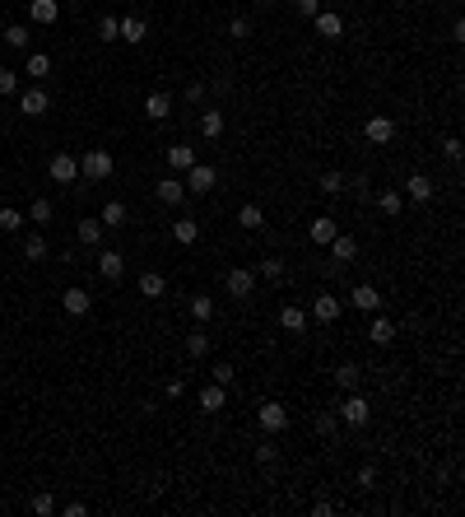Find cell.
Returning a JSON list of instances; mask_svg holds the SVG:
<instances>
[{"instance_id":"cell-29","label":"cell","mask_w":465,"mask_h":517,"mask_svg":"<svg viewBox=\"0 0 465 517\" xmlns=\"http://www.w3.org/2000/svg\"><path fill=\"white\" fill-rule=\"evenodd\" d=\"M186 354H191V359H205V354H210V336H205L201 327L186 336Z\"/></svg>"},{"instance_id":"cell-12","label":"cell","mask_w":465,"mask_h":517,"mask_svg":"<svg viewBox=\"0 0 465 517\" xmlns=\"http://www.w3.org/2000/svg\"><path fill=\"white\" fill-rule=\"evenodd\" d=\"M326 247H330V256H335V266H349V261L358 256V243H354V238H344V233H335Z\"/></svg>"},{"instance_id":"cell-1","label":"cell","mask_w":465,"mask_h":517,"mask_svg":"<svg viewBox=\"0 0 465 517\" xmlns=\"http://www.w3.org/2000/svg\"><path fill=\"white\" fill-rule=\"evenodd\" d=\"M112 154L108 149H84V158H79V172L89 177V182H103V177H112Z\"/></svg>"},{"instance_id":"cell-31","label":"cell","mask_w":465,"mask_h":517,"mask_svg":"<svg viewBox=\"0 0 465 517\" xmlns=\"http://www.w3.org/2000/svg\"><path fill=\"white\" fill-rule=\"evenodd\" d=\"M121 224H126V205L108 201V205H103V229H121Z\"/></svg>"},{"instance_id":"cell-23","label":"cell","mask_w":465,"mask_h":517,"mask_svg":"<svg viewBox=\"0 0 465 517\" xmlns=\"http://www.w3.org/2000/svg\"><path fill=\"white\" fill-rule=\"evenodd\" d=\"M163 289H168V280H163L158 270H144V275H140V294L144 298H163Z\"/></svg>"},{"instance_id":"cell-27","label":"cell","mask_w":465,"mask_h":517,"mask_svg":"<svg viewBox=\"0 0 465 517\" xmlns=\"http://www.w3.org/2000/svg\"><path fill=\"white\" fill-rule=\"evenodd\" d=\"M172 238H177L182 247H191V243L201 238V224H196V220H177V224H172Z\"/></svg>"},{"instance_id":"cell-50","label":"cell","mask_w":465,"mask_h":517,"mask_svg":"<svg viewBox=\"0 0 465 517\" xmlns=\"http://www.w3.org/2000/svg\"><path fill=\"white\" fill-rule=\"evenodd\" d=\"M256 461H261V466H270V461H275V448H270V443H261V448H256Z\"/></svg>"},{"instance_id":"cell-26","label":"cell","mask_w":465,"mask_h":517,"mask_svg":"<svg viewBox=\"0 0 465 517\" xmlns=\"http://www.w3.org/2000/svg\"><path fill=\"white\" fill-rule=\"evenodd\" d=\"M144 19H135V15H126L121 19V33H117V38H121V42H144Z\"/></svg>"},{"instance_id":"cell-46","label":"cell","mask_w":465,"mask_h":517,"mask_svg":"<svg viewBox=\"0 0 465 517\" xmlns=\"http://www.w3.org/2000/svg\"><path fill=\"white\" fill-rule=\"evenodd\" d=\"M442 154L456 163V158H461V140H456V136H447V140H442Z\"/></svg>"},{"instance_id":"cell-13","label":"cell","mask_w":465,"mask_h":517,"mask_svg":"<svg viewBox=\"0 0 465 517\" xmlns=\"http://www.w3.org/2000/svg\"><path fill=\"white\" fill-rule=\"evenodd\" d=\"M335 233H340V224L330 220V215H321V220H312V224H307V238L316 243V247H326V243H330Z\"/></svg>"},{"instance_id":"cell-34","label":"cell","mask_w":465,"mask_h":517,"mask_svg":"<svg viewBox=\"0 0 465 517\" xmlns=\"http://www.w3.org/2000/svg\"><path fill=\"white\" fill-rule=\"evenodd\" d=\"M237 224H242V229H261V224H265L261 205H242V210H237Z\"/></svg>"},{"instance_id":"cell-9","label":"cell","mask_w":465,"mask_h":517,"mask_svg":"<svg viewBox=\"0 0 465 517\" xmlns=\"http://www.w3.org/2000/svg\"><path fill=\"white\" fill-rule=\"evenodd\" d=\"M349 303H354L358 313H377V308H382V294H377L372 284H354V289H349Z\"/></svg>"},{"instance_id":"cell-36","label":"cell","mask_w":465,"mask_h":517,"mask_svg":"<svg viewBox=\"0 0 465 517\" xmlns=\"http://www.w3.org/2000/svg\"><path fill=\"white\" fill-rule=\"evenodd\" d=\"M335 429H340V415H335V410H321V415H316V434H321V438H330Z\"/></svg>"},{"instance_id":"cell-43","label":"cell","mask_w":465,"mask_h":517,"mask_svg":"<svg viewBox=\"0 0 465 517\" xmlns=\"http://www.w3.org/2000/svg\"><path fill=\"white\" fill-rule=\"evenodd\" d=\"M10 94H19V75L15 70H0V98H10Z\"/></svg>"},{"instance_id":"cell-8","label":"cell","mask_w":465,"mask_h":517,"mask_svg":"<svg viewBox=\"0 0 465 517\" xmlns=\"http://www.w3.org/2000/svg\"><path fill=\"white\" fill-rule=\"evenodd\" d=\"M214 177H219V172L210 168V163H191V168H186V191H210V187H214Z\"/></svg>"},{"instance_id":"cell-6","label":"cell","mask_w":465,"mask_h":517,"mask_svg":"<svg viewBox=\"0 0 465 517\" xmlns=\"http://www.w3.org/2000/svg\"><path fill=\"white\" fill-rule=\"evenodd\" d=\"M340 420L354 424V429H363V424H368V401H363L358 392H349V396H344V406H340Z\"/></svg>"},{"instance_id":"cell-20","label":"cell","mask_w":465,"mask_h":517,"mask_svg":"<svg viewBox=\"0 0 465 517\" xmlns=\"http://www.w3.org/2000/svg\"><path fill=\"white\" fill-rule=\"evenodd\" d=\"M163 158H168V168H172V172H186L191 163H196V149H191V145H172Z\"/></svg>"},{"instance_id":"cell-18","label":"cell","mask_w":465,"mask_h":517,"mask_svg":"<svg viewBox=\"0 0 465 517\" xmlns=\"http://www.w3.org/2000/svg\"><path fill=\"white\" fill-rule=\"evenodd\" d=\"M56 15H61L56 0H28V19H33V24H56Z\"/></svg>"},{"instance_id":"cell-37","label":"cell","mask_w":465,"mask_h":517,"mask_svg":"<svg viewBox=\"0 0 465 517\" xmlns=\"http://www.w3.org/2000/svg\"><path fill=\"white\" fill-rule=\"evenodd\" d=\"M117 33H121V19H112V15L98 19V38H103V42H117Z\"/></svg>"},{"instance_id":"cell-39","label":"cell","mask_w":465,"mask_h":517,"mask_svg":"<svg viewBox=\"0 0 465 517\" xmlns=\"http://www.w3.org/2000/svg\"><path fill=\"white\" fill-rule=\"evenodd\" d=\"M321 191H326V196H340V191H344V172H335V168L321 172Z\"/></svg>"},{"instance_id":"cell-7","label":"cell","mask_w":465,"mask_h":517,"mask_svg":"<svg viewBox=\"0 0 465 517\" xmlns=\"http://www.w3.org/2000/svg\"><path fill=\"white\" fill-rule=\"evenodd\" d=\"M340 313H344L340 298H330V294H316V298H312V317H316V322H340Z\"/></svg>"},{"instance_id":"cell-15","label":"cell","mask_w":465,"mask_h":517,"mask_svg":"<svg viewBox=\"0 0 465 517\" xmlns=\"http://www.w3.org/2000/svg\"><path fill=\"white\" fill-rule=\"evenodd\" d=\"M312 24H316V33H321V38H344V19L330 15V10H316V15H312Z\"/></svg>"},{"instance_id":"cell-14","label":"cell","mask_w":465,"mask_h":517,"mask_svg":"<svg viewBox=\"0 0 465 517\" xmlns=\"http://www.w3.org/2000/svg\"><path fill=\"white\" fill-rule=\"evenodd\" d=\"M46 108H51V98H46L42 89H24V94H19V112H28V117H42Z\"/></svg>"},{"instance_id":"cell-16","label":"cell","mask_w":465,"mask_h":517,"mask_svg":"<svg viewBox=\"0 0 465 517\" xmlns=\"http://www.w3.org/2000/svg\"><path fill=\"white\" fill-rule=\"evenodd\" d=\"M279 327L294 331V336H303V331H307V313H303V308H294V303H284V308H279Z\"/></svg>"},{"instance_id":"cell-17","label":"cell","mask_w":465,"mask_h":517,"mask_svg":"<svg viewBox=\"0 0 465 517\" xmlns=\"http://www.w3.org/2000/svg\"><path fill=\"white\" fill-rule=\"evenodd\" d=\"M144 117L168 122V117H172V94H149V98H144Z\"/></svg>"},{"instance_id":"cell-5","label":"cell","mask_w":465,"mask_h":517,"mask_svg":"<svg viewBox=\"0 0 465 517\" xmlns=\"http://www.w3.org/2000/svg\"><path fill=\"white\" fill-rule=\"evenodd\" d=\"M223 284H228L232 298H251V289H256V270H251V266H237V270H228V280H223Z\"/></svg>"},{"instance_id":"cell-21","label":"cell","mask_w":465,"mask_h":517,"mask_svg":"<svg viewBox=\"0 0 465 517\" xmlns=\"http://www.w3.org/2000/svg\"><path fill=\"white\" fill-rule=\"evenodd\" d=\"M98 270H103L108 280H121V275H126V256H121V252H103V256H98Z\"/></svg>"},{"instance_id":"cell-32","label":"cell","mask_w":465,"mask_h":517,"mask_svg":"<svg viewBox=\"0 0 465 517\" xmlns=\"http://www.w3.org/2000/svg\"><path fill=\"white\" fill-rule=\"evenodd\" d=\"M191 317H196V322H210V317H214V298L196 294V298H191Z\"/></svg>"},{"instance_id":"cell-3","label":"cell","mask_w":465,"mask_h":517,"mask_svg":"<svg viewBox=\"0 0 465 517\" xmlns=\"http://www.w3.org/2000/svg\"><path fill=\"white\" fill-rule=\"evenodd\" d=\"M256 420H261L265 434H279V429H289V410L279 406V401H265V406L256 410Z\"/></svg>"},{"instance_id":"cell-49","label":"cell","mask_w":465,"mask_h":517,"mask_svg":"<svg viewBox=\"0 0 465 517\" xmlns=\"http://www.w3.org/2000/svg\"><path fill=\"white\" fill-rule=\"evenodd\" d=\"M228 33H232V38H247V33H251V24H247V19H232V24H228Z\"/></svg>"},{"instance_id":"cell-11","label":"cell","mask_w":465,"mask_h":517,"mask_svg":"<svg viewBox=\"0 0 465 517\" xmlns=\"http://www.w3.org/2000/svg\"><path fill=\"white\" fill-rule=\"evenodd\" d=\"M433 177H428V172H409V182H405V196H409V201H433Z\"/></svg>"},{"instance_id":"cell-10","label":"cell","mask_w":465,"mask_h":517,"mask_svg":"<svg viewBox=\"0 0 465 517\" xmlns=\"http://www.w3.org/2000/svg\"><path fill=\"white\" fill-rule=\"evenodd\" d=\"M363 136H368L372 145H391L396 140V122H391V117H372V122L363 126Z\"/></svg>"},{"instance_id":"cell-33","label":"cell","mask_w":465,"mask_h":517,"mask_svg":"<svg viewBox=\"0 0 465 517\" xmlns=\"http://www.w3.org/2000/svg\"><path fill=\"white\" fill-rule=\"evenodd\" d=\"M42 256H46V238L28 233V238H24V261H42Z\"/></svg>"},{"instance_id":"cell-41","label":"cell","mask_w":465,"mask_h":517,"mask_svg":"<svg viewBox=\"0 0 465 517\" xmlns=\"http://www.w3.org/2000/svg\"><path fill=\"white\" fill-rule=\"evenodd\" d=\"M28 220H33V224H46V220H51V201H46V196H37V201L28 205Z\"/></svg>"},{"instance_id":"cell-22","label":"cell","mask_w":465,"mask_h":517,"mask_svg":"<svg viewBox=\"0 0 465 517\" xmlns=\"http://www.w3.org/2000/svg\"><path fill=\"white\" fill-rule=\"evenodd\" d=\"M223 401H228V392H223L219 382H210V387H201V410H210V415H214V410H223Z\"/></svg>"},{"instance_id":"cell-25","label":"cell","mask_w":465,"mask_h":517,"mask_svg":"<svg viewBox=\"0 0 465 517\" xmlns=\"http://www.w3.org/2000/svg\"><path fill=\"white\" fill-rule=\"evenodd\" d=\"M335 382H340L344 392H358V382H363V368H358V363H340V368H335Z\"/></svg>"},{"instance_id":"cell-45","label":"cell","mask_w":465,"mask_h":517,"mask_svg":"<svg viewBox=\"0 0 465 517\" xmlns=\"http://www.w3.org/2000/svg\"><path fill=\"white\" fill-rule=\"evenodd\" d=\"M261 275H265V280H284V261H275V256H270V261H261Z\"/></svg>"},{"instance_id":"cell-19","label":"cell","mask_w":465,"mask_h":517,"mask_svg":"<svg viewBox=\"0 0 465 517\" xmlns=\"http://www.w3.org/2000/svg\"><path fill=\"white\" fill-rule=\"evenodd\" d=\"M61 308H65V313H70V317H84V313H89V308H93V298L84 294V289H65Z\"/></svg>"},{"instance_id":"cell-2","label":"cell","mask_w":465,"mask_h":517,"mask_svg":"<svg viewBox=\"0 0 465 517\" xmlns=\"http://www.w3.org/2000/svg\"><path fill=\"white\" fill-rule=\"evenodd\" d=\"M46 177L51 182H61V187H70L79 177V158H70V154H51V163H46Z\"/></svg>"},{"instance_id":"cell-38","label":"cell","mask_w":465,"mask_h":517,"mask_svg":"<svg viewBox=\"0 0 465 517\" xmlns=\"http://www.w3.org/2000/svg\"><path fill=\"white\" fill-rule=\"evenodd\" d=\"M5 42H10L15 51H24L28 47V28H24V24H10V28H5Z\"/></svg>"},{"instance_id":"cell-40","label":"cell","mask_w":465,"mask_h":517,"mask_svg":"<svg viewBox=\"0 0 465 517\" xmlns=\"http://www.w3.org/2000/svg\"><path fill=\"white\" fill-rule=\"evenodd\" d=\"M28 75H33V79L51 75V56H42V51H33V56H28Z\"/></svg>"},{"instance_id":"cell-30","label":"cell","mask_w":465,"mask_h":517,"mask_svg":"<svg viewBox=\"0 0 465 517\" xmlns=\"http://www.w3.org/2000/svg\"><path fill=\"white\" fill-rule=\"evenodd\" d=\"M79 243L98 247V243H103V220H79Z\"/></svg>"},{"instance_id":"cell-51","label":"cell","mask_w":465,"mask_h":517,"mask_svg":"<svg viewBox=\"0 0 465 517\" xmlns=\"http://www.w3.org/2000/svg\"><path fill=\"white\" fill-rule=\"evenodd\" d=\"M251 5H270V0H251Z\"/></svg>"},{"instance_id":"cell-24","label":"cell","mask_w":465,"mask_h":517,"mask_svg":"<svg viewBox=\"0 0 465 517\" xmlns=\"http://www.w3.org/2000/svg\"><path fill=\"white\" fill-rule=\"evenodd\" d=\"M368 340L372 345H391V340H396V322H391V317H377L372 331H368Z\"/></svg>"},{"instance_id":"cell-48","label":"cell","mask_w":465,"mask_h":517,"mask_svg":"<svg viewBox=\"0 0 465 517\" xmlns=\"http://www.w3.org/2000/svg\"><path fill=\"white\" fill-rule=\"evenodd\" d=\"M316 10H321V0H298V15H303V19H312Z\"/></svg>"},{"instance_id":"cell-42","label":"cell","mask_w":465,"mask_h":517,"mask_svg":"<svg viewBox=\"0 0 465 517\" xmlns=\"http://www.w3.org/2000/svg\"><path fill=\"white\" fill-rule=\"evenodd\" d=\"M377 205H382V215H400V191H382Z\"/></svg>"},{"instance_id":"cell-44","label":"cell","mask_w":465,"mask_h":517,"mask_svg":"<svg viewBox=\"0 0 465 517\" xmlns=\"http://www.w3.org/2000/svg\"><path fill=\"white\" fill-rule=\"evenodd\" d=\"M33 513H37V517H51V513H56V499H51V494H37V499H33Z\"/></svg>"},{"instance_id":"cell-47","label":"cell","mask_w":465,"mask_h":517,"mask_svg":"<svg viewBox=\"0 0 465 517\" xmlns=\"http://www.w3.org/2000/svg\"><path fill=\"white\" fill-rule=\"evenodd\" d=\"M214 382H219V387H228V382H232V363H214Z\"/></svg>"},{"instance_id":"cell-4","label":"cell","mask_w":465,"mask_h":517,"mask_svg":"<svg viewBox=\"0 0 465 517\" xmlns=\"http://www.w3.org/2000/svg\"><path fill=\"white\" fill-rule=\"evenodd\" d=\"M154 196H158L163 205H182V201H186V182H182V172H172V177L154 182Z\"/></svg>"},{"instance_id":"cell-28","label":"cell","mask_w":465,"mask_h":517,"mask_svg":"<svg viewBox=\"0 0 465 517\" xmlns=\"http://www.w3.org/2000/svg\"><path fill=\"white\" fill-rule=\"evenodd\" d=\"M223 126H228V122H223V112H214V108H210V112H205V117H201V136H210V140H219V136H223Z\"/></svg>"},{"instance_id":"cell-35","label":"cell","mask_w":465,"mask_h":517,"mask_svg":"<svg viewBox=\"0 0 465 517\" xmlns=\"http://www.w3.org/2000/svg\"><path fill=\"white\" fill-rule=\"evenodd\" d=\"M0 229H5V233H19V229H24V215H19L15 205H5V210H0Z\"/></svg>"}]
</instances>
